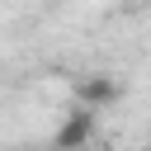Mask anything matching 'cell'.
<instances>
[{
  "instance_id": "2",
  "label": "cell",
  "mask_w": 151,
  "mask_h": 151,
  "mask_svg": "<svg viewBox=\"0 0 151 151\" xmlns=\"http://www.w3.org/2000/svg\"><path fill=\"white\" fill-rule=\"evenodd\" d=\"M123 99V85L113 80V76H104V71H90V76H80L76 80V104H85V109H113Z\"/></svg>"
},
{
  "instance_id": "1",
  "label": "cell",
  "mask_w": 151,
  "mask_h": 151,
  "mask_svg": "<svg viewBox=\"0 0 151 151\" xmlns=\"http://www.w3.org/2000/svg\"><path fill=\"white\" fill-rule=\"evenodd\" d=\"M90 142H94V109L76 104V109L61 118V127H57L52 146H57V151H85Z\"/></svg>"
}]
</instances>
